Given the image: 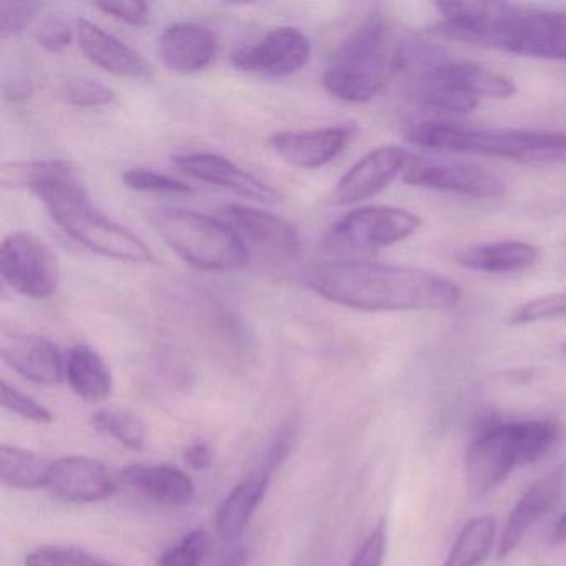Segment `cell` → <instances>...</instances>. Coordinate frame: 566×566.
Masks as SVG:
<instances>
[{
  "instance_id": "cell-41",
  "label": "cell",
  "mask_w": 566,
  "mask_h": 566,
  "mask_svg": "<svg viewBox=\"0 0 566 566\" xmlns=\"http://www.w3.org/2000/svg\"><path fill=\"white\" fill-rule=\"evenodd\" d=\"M218 566H247V552L243 548L231 549L223 556Z\"/></svg>"
},
{
  "instance_id": "cell-42",
  "label": "cell",
  "mask_w": 566,
  "mask_h": 566,
  "mask_svg": "<svg viewBox=\"0 0 566 566\" xmlns=\"http://www.w3.org/2000/svg\"><path fill=\"white\" fill-rule=\"evenodd\" d=\"M552 542L555 543V545H563V543H566V512L559 516L558 522L553 526Z\"/></svg>"
},
{
  "instance_id": "cell-37",
  "label": "cell",
  "mask_w": 566,
  "mask_h": 566,
  "mask_svg": "<svg viewBox=\"0 0 566 566\" xmlns=\"http://www.w3.org/2000/svg\"><path fill=\"white\" fill-rule=\"evenodd\" d=\"M74 38V29L61 18H51L39 28L35 41L49 52H61L67 48Z\"/></svg>"
},
{
  "instance_id": "cell-19",
  "label": "cell",
  "mask_w": 566,
  "mask_h": 566,
  "mask_svg": "<svg viewBox=\"0 0 566 566\" xmlns=\"http://www.w3.org/2000/svg\"><path fill=\"white\" fill-rule=\"evenodd\" d=\"M75 35L85 57L108 74L125 78H148L151 75L147 62L120 39L95 25L87 19H77Z\"/></svg>"
},
{
  "instance_id": "cell-28",
  "label": "cell",
  "mask_w": 566,
  "mask_h": 566,
  "mask_svg": "<svg viewBox=\"0 0 566 566\" xmlns=\"http://www.w3.org/2000/svg\"><path fill=\"white\" fill-rule=\"evenodd\" d=\"M74 171V167L67 161H18V164L2 165L0 181L4 188L29 190L35 193L44 185Z\"/></svg>"
},
{
  "instance_id": "cell-21",
  "label": "cell",
  "mask_w": 566,
  "mask_h": 566,
  "mask_svg": "<svg viewBox=\"0 0 566 566\" xmlns=\"http://www.w3.org/2000/svg\"><path fill=\"white\" fill-rule=\"evenodd\" d=\"M420 72L480 102L482 98H510L516 92L512 78L473 62L433 61Z\"/></svg>"
},
{
  "instance_id": "cell-1",
  "label": "cell",
  "mask_w": 566,
  "mask_h": 566,
  "mask_svg": "<svg viewBox=\"0 0 566 566\" xmlns=\"http://www.w3.org/2000/svg\"><path fill=\"white\" fill-rule=\"evenodd\" d=\"M307 286L331 303L370 313L449 310L462 287L436 271L363 261H324L306 274Z\"/></svg>"
},
{
  "instance_id": "cell-40",
  "label": "cell",
  "mask_w": 566,
  "mask_h": 566,
  "mask_svg": "<svg viewBox=\"0 0 566 566\" xmlns=\"http://www.w3.org/2000/svg\"><path fill=\"white\" fill-rule=\"evenodd\" d=\"M184 457L188 467L197 470V472H203V470H208L213 465V449H211L210 443L207 442L191 443V446L185 450Z\"/></svg>"
},
{
  "instance_id": "cell-24",
  "label": "cell",
  "mask_w": 566,
  "mask_h": 566,
  "mask_svg": "<svg viewBox=\"0 0 566 566\" xmlns=\"http://www.w3.org/2000/svg\"><path fill=\"white\" fill-rule=\"evenodd\" d=\"M271 473L258 470L243 482L238 483L218 506L214 525L221 538L233 539L243 533L253 518L270 486Z\"/></svg>"
},
{
  "instance_id": "cell-17",
  "label": "cell",
  "mask_w": 566,
  "mask_h": 566,
  "mask_svg": "<svg viewBox=\"0 0 566 566\" xmlns=\"http://www.w3.org/2000/svg\"><path fill=\"white\" fill-rule=\"evenodd\" d=\"M220 42L207 25L177 22L168 25L158 39V54L168 71L190 75L203 71L217 59Z\"/></svg>"
},
{
  "instance_id": "cell-12",
  "label": "cell",
  "mask_w": 566,
  "mask_h": 566,
  "mask_svg": "<svg viewBox=\"0 0 566 566\" xmlns=\"http://www.w3.org/2000/svg\"><path fill=\"white\" fill-rule=\"evenodd\" d=\"M171 164L187 177L195 178L201 184L211 185V187L221 188V190L231 191L237 197L264 205H276L281 201V195L273 187L220 155H177L171 158Z\"/></svg>"
},
{
  "instance_id": "cell-20",
  "label": "cell",
  "mask_w": 566,
  "mask_h": 566,
  "mask_svg": "<svg viewBox=\"0 0 566 566\" xmlns=\"http://www.w3.org/2000/svg\"><path fill=\"white\" fill-rule=\"evenodd\" d=\"M122 480L151 502L185 506L195 499V482L185 470L170 463H135L122 470Z\"/></svg>"
},
{
  "instance_id": "cell-2",
  "label": "cell",
  "mask_w": 566,
  "mask_h": 566,
  "mask_svg": "<svg viewBox=\"0 0 566 566\" xmlns=\"http://www.w3.org/2000/svg\"><path fill=\"white\" fill-rule=\"evenodd\" d=\"M447 35L523 57L566 61V12L496 2H440Z\"/></svg>"
},
{
  "instance_id": "cell-38",
  "label": "cell",
  "mask_w": 566,
  "mask_h": 566,
  "mask_svg": "<svg viewBox=\"0 0 566 566\" xmlns=\"http://www.w3.org/2000/svg\"><path fill=\"white\" fill-rule=\"evenodd\" d=\"M97 9L125 24L144 25L150 18L151 6L132 0V2H101Z\"/></svg>"
},
{
  "instance_id": "cell-26",
  "label": "cell",
  "mask_w": 566,
  "mask_h": 566,
  "mask_svg": "<svg viewBox=\"0 0 566 566\" xmlns=\"http://www.w3.org/2000/svg\"><path fill=\"white\" fill-rule=\"evenodd\" d=\"M52 460L18 446L0 447V476L6 486L38 490L48 486Z\"/></svg>"
},
{
  "instance_id": "cell-32",
  "label": "cell",
  "mask_w": 566,
  "mask_h": 566,
  "mask_svg": "<svg viewBox=\"0 0 566 566\" xmlns=\"http://www.w3.org/2000/svg\"><path fill=\"white\" fill-rule=\"evenodd\" d=\"M122 180L130 190L142 191V193H193V188L185 181L170 177V175L147 170V168H132V170L125 171Z\"/></svg>"
},
{
  "instance_id": "cell-13",
  "label": "cell",
  "mask_w": 566,
  "mask_h": 566,
  "mask_svg": "<svg viewBox=\"0 0 566 566\" xmlns=\"http://www.w3.org/2000/svg\"><path fill=\"white\" fill-rule=\"evenodd\" d=\"M402 178L410 187L449 191L480 200L499 198L506 191L502 178L476 165L410 164Z\"/></svg>"
},
{
  "instance_id": "cell-36",
  "label": "cell",
  "mask_w": 566,
  "mask_h": 566,
  "mask_svg": "<svg viewBox=\"0 0 566 566\" xmlns=\"http://www.w3.org/2000/svg\"><path fill=\"white\" fill-rule=\"evenodd\" d=\"M38 4L32 2H2L0 4V38L21 35L32 24Z\"/></svg>"
},
{
  "instance_id": "cell-30",
  "label": "cell",
  "mask_w": 566,
  "mask_h": 566,
  "mask_svg": "<svg viewBox=\"0 0 566 566\" xmlns=\"http://www.w3.org/2000/svg\"><path fill=\"white\" fill-rule=\"evenodd\" d=\"M25 566H118L111 559L72 546H42L25 558Z\"/></svg>"
},
{
  "instance_id": "cell-3",
  "label": "cell",
  "mask_w": 566,
  "mask_h": 566,
  "mask_svg": "<svg viewBox=\"0 0 566 566\" xmlns=\"http://www.w3.org/2000/svg\"><path fill=\"white\" fill-rule=\"evenodd\" d=\"M407 55L392 25L377 15L369 18L331 55L324 88L347 104H367L406 69Z\"/></svg>"
},
{
  "instance_id": "cell-5",
  "label": "cell",
  "mask_w": 566,
  "mask_h": 566,
  "mask_svg": "<svg viewBox=\"0 0 566 566\" xmlns=\"http://www.w3.org/2000/svg\"><path fill=\"white\" fill-rule=\"evenodd\" d=\"M34 195L59 228L92 253L127 263H154V253L137 234L92 205L77 171L44 185Z\"/></svg>"
},
{
  "instance_id": "cell-34",
  "label": "cell",
  "mask_w": 566,
  "mask_h": 566,
  "mask_svg": "<svg viewBox=\"0 0 566 566\" xmlns=\"http://www.w3.org/2000/svg\"><path fill=\"white\" fill-rule=\"evenodd\" d=\"M566 317V293L546 294L522 304L513 311L510 323L515 326L536 323V321Z\"/></svg>"
},
{
  "instance_id": "cell-29",
  "label": "cell",
  "mask_w": 566,
  "mask_h": 566,
  "mask_svg": "<svg viewBox=\"0 0 566 566\" xmlns=\"http://www.w3.org/2000/svg\"><path fill=\"white\" fill-rule=\"evenodd\" d=\"M92 423L102 433H107L128 449L142 450L147 437V427L140 417L127 410L102 409L92 416Z\"/></svg>"
},
{
  "instance_id": "cell-11",
  "label": "cell",
  "mask_w": 566,
  "mask_h": 566,
  "mask_svg": "<svg viewBox=\"0 0 566 566\" xmlns=\"http://www.w3.org/2000/svg\"><path fill=\"white\" fill-rule=\"evenodd\" d=\"M412 164V155L403 148L380 147L360 158L344 174L334 188L331 201L339 207L360 203L386 190Z\"/></svg>"
},
{
  "instance_id": "cell-9",
  "label": "cell",
  "mask_w": 566,
  "mask_h": 566,
  "mask_svg": "<svg viewBox=\"0 0 566 566\" xmlns=\"http://www.w3.org/2000/svg\"><path fill=\"white\" fill-rule=\"evenodd\" d=\"M2 280L21 296H52L61 283V264L54 251L32 233L18 231L6 237L0 248Z\"/></svg>"
},
{
  "instance_id": "cell-43",
  "label": "cell",
  "mask_w": 566,
  "mask_h": 566,
  "mask_svg": "<svg viewBox=\"0 0 566 566\" xmlns=\"http://www.w3.org/2000/svg\"><path fill=\"white\" fill-rule=\"evenodd\" d=\"M563 350H565V353H566V343L563 344Z\"/></svg>"
},
{
  "instance_id": "cell-6",
  "label": "cell",
  "mask_w": 566,
  "mask_h": 566,
  "mask_svg": "<svg viewBox=\"0 0 566 566\" xmlns=\"http://www.w3.org/2000/svg\"><path fill=\"white\" fill-rule=\"evenodd\" d=\"M407 138L420 147L455 154L485 155L515 161H543L566 157V134L516 128H467L452 124H427L410 128Z\"/></svg>"
},
{
  "instance_id": "cell-31",
  "label": "cell",
  "mask_w": 566,
  "mask_h": 566,
  "mask_svg": "<svg viewBox=\"0 0 566 566\" xmlns=\"http://www.w3.org/2000/svg\"><path fill=\"white\" fill-rule=\"evenodd\" d=\"M208 548L210 535L207 530H191L160 556L158 566H200L207 558Z\"/></svg>"
},
{
  "instance_id": "cell-23",
  "label": "cell",
  "mask_w": 566,
  "mask_h": 566,
  "mask_svg": "<svg viewBox=\"0 0 566 566\" xmlns=\"http://www.w3.org/2000/svg\"><path fill=\"white\" fill-rule=\"evenodd\" d=\"M455 261L480 273H522L539 263V250L525 241H493L457 253Z\"/></svg>"
},
{
  "instance_id": "cell-4",
  "label": "cell",
  "mask_w": 566,
  "mask_h": 566,
  "mask_svg": "<svg viewBox=\"0 0 566 566\" xmlns=\"http://www.w3.org/2000/svg\"><path fill=\"white\" fill-rule=\"evenodd\" d=\"M549 420L486 422L470 440L465 455L467 485L482 496L502 485L516 469L542 459L558 440Z\"/></svg>"
},
{
  "instance_id": "cell-15",
  "label": "cell",
  "mask_w": 566,
  "mask_h": 566,
  "mask_svg": "<svg viewBox=\"0 0 566 566\" xmlns=\"http://www.w3.org/2000/svg\"><path fill=\"white\" fill-rule=\"evenodd\" d=\"M48 489L67 502H101L114 495L117 480L97 459L82 455L62 457L52 462Z\"/></svg>"
},
{
  "instance_id": "cell-22",
  "label": "cell",
  "mask_w": 566,
  "mask_h": 566,
  "mask_svg": "<svg viewBox=\"0 0 566 566\" xmlns=\"http://www.w3.org/2000/svg\"><path fill=\"white\" fill-rule=\"evenodd\" d=\"M224 217L254 243L283 254H297L301 250V237L293 223L244 205H228L223 208Z\"/></svg>"
},
{
  "instance_id": "cell-7",
  "label": "cell",
  "mask_w": 566,
  "mask_h": 566,
  "mask_svg": "<svg viewBox=\"0 0 566 566\" xmlns=\"http://www.w3.org/2000/svg\"><path fill=\"white\" fill-rule=\"evenodd\" d=\"M150 223L170 250L198 270L228 273L250 263V250L241 234L218 218L161 208L151 211Z\"/></svg>"
},
{
  "instance_id": "cell-25",
  "label": "cell",
  "mask_w": 566,
  "mask_h": 566,
  "mask_svg": "<svg viewBox=\"0 0 566 566\" xmlns=\"http://www.w3.org/2000/svg\"><path fill=\"white\" fill-rule=\"evenodd\" d=\"M65 379L72 390L88 402L107 399L114 387L111 367L97 350L85 344L72 347L69 353L65 360Z\"/></svg>"
},
{
  "instance_id": "cell-27",
  "label": "cell",
  "mask_w": 566,
  "mask_h": 566,
  "mask_svg": "<svg viewBox=\"0 0 566 566\" xmlns=\"http://www.w3.org/2000/svg\"><path fill=\"white\" fill-rule=\"evenodd\" d=\"M495 520L490 515L470 520L457 536L442 566H480L495 543Z\"/></svg>"
},
{
  "instance_id": "cell-18",
  "label": "cell",
  "mask_w": 566,
  "mask_h": 566,
  "mask_svg": "<svg viewBox=\"0 0 566 566\" xmlns=\"http://www.w3.org/2000/svg\"><path fill=\"white\" fill-rule=\"evenodd\" d=\"M2 357L19 376L42 386H54L65 377V360L61 349L45 337L34 334H12L2 340Z\"/></svg>"
},
{
  "instance_id": "cell-16",
  "label": "cell",
  "mask_w": 566,
  "mask_h": 566,
  "mask_svg": "<svg viewBox=\"0 0 566 566\" xmlns=\"http://www.w3.org/2000/svg\"><path fill=\"white\" fill-rule=\"evenodd\" d=\"M566 490V465L558 467L533 483L510 513L499 543V558L512 555L536 522L555 509Z\"/></svg>"
},
{
  "instance_id": "cell-14",
  "label": "cell",
  "mask_w": 566,
  "mask_h": 566,
  "mask_svg": "<svg viewBox=\"0 0 566 566\" xmlns=\"http://www.w3.org/2000/svg\"><path fill=\"white\" fill-rule=\"evenodd\" d=\"M354 130L347 125L313 128V130L277 132L271 135V150L291 167L316 170L339 157Z\"/></svg>"
},
{
  "instance_id": "cell-33",
  "label": "cell",
  "mask_w": 566,
  "mask_h": 566,
  "mask_svg": "<svg viewBox=\"0 0 566 566\" xmlns=\"http://www.w3.org/2000/svg\"><path fill=\"white\" fill-rule=\"evenodd\" d=\"M65 104L74 107L92 108L111 105L115 101V91L104 82L81 77L69 81L62 88Z\"/></svg>"
},
{
  "instance_id": "cell-35",
  "label": "cell",
  "mask_w": 566,
  "mask_h": 566,
  "mask_svg": "<svg viewBox=\"0 0 566 566\" xmlns=\"http://www.w3.org/2000/svg\"><path fill=\"white\" fill-rule=\"evenodd\" d=\"M0 394H2V406L11 412L24 417V419L39 423H49L54 420V416L48 407L42 406L41 402L32 399L22 390L15 389L14 386H9L6 380L0 384Z\"/></svg>"
},
{
  "instance_id": "cell-8",
  "label": "cell",
  "mask_w": 566,
  "mask_h": 566,
  "mask_svg": "<svg viewBox=\"0 0 566 566\" xmlns=\"http://www.w3.org/2000/svg\"><path fill=\"white\" fill-rule=\"evenodd\" d=\"M422 227V218L403 208L373 205L344 214L331 227L324 247L334 253L376 251L412 237Z\"/></svg>"
},
{
  "instance_id": "cell-39",
  "label": "cell",
  "mask_w": 566,
  "mask_h": 566,
  "mask_svg": "<svg viewBox=\"0 0 566 566\" xmlns=\"http://www.w3.org/2000/svg\"><path fill=\"white\" fill-rule=\"evenodd\" d=\"M384 555H386V528L384 523H379L367 536L363 546L357 549L349 566H382Z\"/></svg>"
},
{
  "instance_id": "cell-10",
  "label": "cell",
  "mask_w": 566,
  "mask_h": 566,
  "mask_svg": "<svg viewBox=\"0 0 566 566\" xmlns=\"http://www.w3.org/2000/svg\"><path fill=\"white\" fill-rule=\"evenodd\" d=\"M311 42L294 28H281L254 44L243 45L231 55L238 71L264 77H287L306 67Z\"/></svg>"
}]
</instances>
